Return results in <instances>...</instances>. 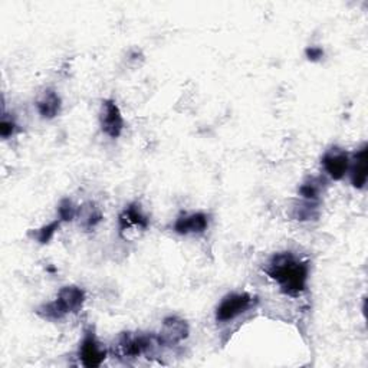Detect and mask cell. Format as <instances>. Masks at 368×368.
<instances>
[{
    "label": "cell",
    "mask_w": 368,
    "mask_h": 368,
    "mask_svg": "<svg viewBox=\"0 0 368 368\" xmlns=\"http://www.w3.org/2000/svg\"><path fill=\"white\" fill-rule=\"evenodd\" d=\"M263 271L279 285L285 295L299 297L307 290L309 266L291 252L275 254Z\"/></svg>",
    "instance_id": "1"
},
{
    "label": "cell",
    "mask_w": 368,
    "mask_h": 368,
    "mask_svg": "<svg viewBox=\"0 0 368 368\" xmlns=\"http://www.w3.org/2000/svg\"><path fill=\"white\" fill-rule=\"evenodd\" d=\"M85 291L79 286L69 285L58 292L55 301L40 305L36 309V314L47 321H59L68 314H76L84 307Z\"/></svg>",
    "instance_id": "2"
},
{
    "label": "cell",
    "mask_w": 368,
    "mask_h": 368,
    "mask_svg": "<svg viewBox=\"0 0 368 368\" xmlns=\"http://www.w3.org/2000/svg\"><path fill=\"white\" fill-rule=\"evenodd\" d=\"M155 347H161L157 334L124 333L118 337L114 352L121 358H138L151 352Z\"/></svg>",
    "instance_id": "3"
},
{
    "label": "cell",
    "mask_w": 368,
    "mask_h": 368,
    "mask_svg": "<svg viewBox=\"0 0 368 368\" xmlns=\"http://www.w3.org/2000/svg\"><path fill=\"white\" fill-rule=\"evenodd\" d=\"M256 304V299L252 298L249 294H229L226 295L219 307L216 308V321L220 324L233 321L239 315L244 314Z\"/></svg>",
    "instance_id": "4"
},
{
    "label": "cell",
    "mask_w": 368,
    "mask_h": 368,
    "mask_svg": "<svg viewBox=\"0 0 368 368\" xmlns=\"http://www.w3.org/2000/svg\"><path fill=\"white\" fill-rule=\"evenodd\" d=\"M190 334L187 322L176 315L167 316L162 321V326L160 334H157L160 345L165 347H174L184 341Z\"/></svg>",
    "instance_id": "5"
},
{
    "label": "cell",
    "mask_w": 368,
    "mask_h": 368,
    "mask_svg": "<svg viewBox=\"0 0 368 368\" xmlns=\"http://www.w3.org/2000/svg\"><path fill=\"white\" fill-rule=\"evenodd\" d=\"M321 165L333 180H341L348 173L350 169V155L345 150L334 146L326 150L321 158Z\"/></svg>",
    "instance_id": "6"
},
{
    "label": "cell",
    "mask_w": 368,
    "mask_h": 368,
    "mask_svg": "<svg viewBox=\"0 0 368 368\" xmlns=\"http://www.w3.org/2000/svg\"><path fill=\"white\" fill-rule=\"evenodd\" d=\"M100 124L104 134L109 138H118L124 130V118L112 100L102 101L101 112H100Z\"/></svg>",
    "instance_id": "7"
},
{
    "label": "cell",
    "mask_w": 368,
    "mask_h": 368,
    "mask_svg": "<svg viewBox=\"0 0 368 368\" xmlns=\"http://www.w3.org/2000/svg\"><path fill=\"white\" fill-rule=\"evenodd\" d=\"M79 360L87 368H97L100 367L105 358H107V350L102 347V344L97 340L93 330H88L85 333V337L79 345L78 351Z\"/></svg>",
    "instance_id": "8"
},
{
    "label": "cell",
    "mask_w": 368,
    "mask_h": 368,
    "mask_svg": "<svg viewBox=\"0 0 368 368\" xmlns=\"http://www.w3.org/2000/svg\"><path fill=\"white\" fill-rule=\"evenodd\" d=\"M350 176L355 189H364L368 179V146L364 144L350 160Z\"/></svg>",
    "instance_id": "9"
},
{
    "label": "cell",
    "mask_w": 368,
    "mask_h": 368,
    "mask_svg": "<svg viewBox=\"0 0 368 368\" xmlns=\"http://www.w3.org/2000/svg\"><path fill=\"white\" fill-rule=\"evenodd\" d=\"M209 226V218L204 213H191V215H184L180 216L174 226L173 230L179 235H194V233H203Z\"/></svg>",
    "instance_id": "10"
},
{
    "label": "cell",
    "mask_w": 368,
    "mask_h": 368,
    "mask_svg": "<svg viewBox=\"0 0 368 368\" xmlns=\"http://www.w3.org/2000/svg\"><path fill=\"white\" fill-rule=\"evenodd\" d=\"M62 108L61 97L54 90H45L36 101V109L39 115L45 119H52L59 115Z\"/></svg>",
    "instance_id": "11"
},
{
    "label": "cell",
    "mask_w": 368,
    "mask_h": 368,
    "mask_svg": "<svg viewBox=\"0 0 368 368\" xmlns=\"http://www.w3.org/2000/svg\"><path fill=\"white\" fill-rule=\"evenodd\" d=\"M119 233L126 232L130 227H140L146 230L150 225L148 218L143 213L137 203L130 204V206L119 215Z\"/></svg>",
    "instance_id": "12"
},
{
    "label": "cell",
    "mask_w": 368,
    "mask_h": 368,
    "mask_svg": "<svg viewBox=\"0 0 368 368\" xmlns=\"http://www.w3.org/2000/svg\"><path fill=\"white\" fill-rule=\"evenodd\" d=\"M325 189H326V180L321 176H316V177H308L299 186L298 193L304 200L319 201V197L322 196Z\"/></svg>",
    "instance_id": "13"
},
{
    "label": "cell",
    "mask_w": 368,
    "mask_h": 368,
    "mask_svg": "<svg viewBox=\"0 0 368 368\" xmlns=\"http://www.w3.org/2000/svg\"><path fill=\"white\" fill-rule=\"evenodd\" d=\"M76 218H79V225L85 230H91L102 222V213L94 203H85L83 208L78 209Z\"/></svg>",
    "instance_id": "14"
},
{
    "label": "cell",
    "mask_w": 368,
    "mask_h": 368,
    "mask_svg": "<svg viewBox=\"0 0 368 368\" xmlns=\"http://www.w3.org/2000/svg\"><path fill=\"white\" fill-rule=\"evenodd\" d=\"M291 216L295 220L299 222H308V220H315L319 218V203L318 201H309V200H304L297 203Z\"/></svg>",
    "instance_id": "15"
},
{
    "label": "cell",
    "mask_w": 368,
    "mask_h": 368,
    "mask_svg": "<svg viewBox=\"0 0 368 368\" xmlns=\"http://www.w3.org/2000/svg\"><path fill=\"white\" fill-rule=\"evenodd\" d=\"M59 225H61V220H55V222H52V223H49V225H45V226H42L40 229H37L35 233L30 232L29 235L33 236L40 244H47V243L51 242V239H52L54 235L57 233Z\"/></svg>",
    "instance_id": "16"
},
{
    "label": "cell",
    "mask_w": 368,
    "mask_h": 368,
    "mask_svg": "<svg viewBox=\"0 0 368 368\" xmlns=\"http://www.w3.org/2000/svg\"><path fill=\"white\" fill-rule=\"evenodd\" d=\"M78 209L73 206V203L69 198H64L58 206V215L61 222H72L76 218Z\"/></svg>",
    "instance_id": "17"
},
{
    "label": "cell",
    "mask_w": 368,
    "mask_h": 368,
    "mask_svg": "<svg viewBox=\"0 0 368 368\" xmlns=\"http://www.w3.org/2000/svg\"><path fill=\"white\" fill-rule=\"evenodd\" d=\"M16 130H18V126H16L15 119L12 117H9V114L5 112L2 117V121H0V136H2V138L8 140L16 133Z\"/></svg>",
    "instance_id": "18"
},
{
    "label": "cell",
    "mask_w": 368,
    "mask_h": 368,
    "mask_svg": "<svg viewBox=\"0 0 368 368\" xmlns=\"http://www.w3.org/2000/svg\"><path fill=\"white\" fill-rule=\"evenodd\" d=\"M305 55H307V58H308L309 61L318 62V61H321V58L324 57V49H322L321 47H309V48H307Z\"/></svg>",
    "instance_id": "19"
}]
</instances>
